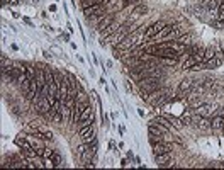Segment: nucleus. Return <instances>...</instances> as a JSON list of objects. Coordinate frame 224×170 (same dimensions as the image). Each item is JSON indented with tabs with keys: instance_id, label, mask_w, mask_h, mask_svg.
<instances>
[{
	"instance_id": "0eeeda50",
	"label": "nucleus",
	"mask_w": 224,
	"mask_h": 170,
	"mask_svg": "<svg viewBox=\"0 0 224 170\" xmlns=\"http://www.w3.org/2000/svg\"><path fill=\"white\" fill-rule=\"evenodd\" d=\"M211 128H212L214 131L224 129V126H222V118H221V116H216V118L211 121Z\"/></svg>"
},
{
	"instance_id": "9d476101",
	"label": "nucleus",
	"mask_w": 224,
	"mask_h": 170,
	"mask_svg": "<svg viewBox=\"0 0 224 170\" xmlns=\"http://www.w3.org/2000/svg\"><path fill=\"white\" fill-rule=\"evenodd\" d=\"M51 158L55 160V165L56 167H63V158H61V155H59L58 151H55V155H53Z\"/></svg>"
},
{
	"instance_id": "2eb2a0df",
	"label": "nucleus",
	"mask_w": 224,
	"mask_h": 170,
	"mask_svg": "<svg viewBox=\"0 0 224 170\" xmlns=\"http://www.w3.org/2000/svg\"><path fill=\"white\" fill-rule=\"evenodd\" d=\"M43 162H44V167H46V168H55V160L53 158H43Z\"/></svg>"
},
{
	"instance_id": "a211bd4d",
	"label": "nucleus",
	"mask_w": 224,
	"mask_h": 170,
	"mask_svg": "<svg viewBox=\"0 0 224 170\" xmlns=\"http://www.w3.org/2000/svg\"><path fill=\"white\" fill-rule=\"evenodd\" d=\"M51 51H55V53H58V55H61V53H63V51H61V49H59V48H58V46H53V48H51Z\"/></svg>"
},
{
	"instance_id": "dca6fc26",
	"label": "nucleus",
	"mask_w": 224,
	"mask_h": 170,
	"mask_svg": "<svg viewBox=\"0 0 224 170\" xmlns=\"http://www.w3.org/2000/svg\"><path fill=\"white\" fill-rule=\"evenodd\" d=\"M56 150H49V148H44L43 150V158H51L53 155H55Z\"/></svg>"
},
{
	"instance_id": "bb28decb",
	"label": "nucleus",
	"mask_w": 224,
	"mask_h": 170,
	"mask_svg": "<svg viewBox=\"0 0 224 170\" xmlns=\"http://www.w3.org/2000/svg\"><path fill=\"white\" fill-rule=\"evenodd\" d=\"M105 67H107V68H112V61H110V60H109V61H107V63H105Z\"/></svg>"
},
{
	"instance_id": "423d86ee",
	"label": "nucleus",
	"mask_w": 224,
	"mask_h": 170,
	"mask_svg": "<svg viewBox=\"0 0 224 170\" xmlns=\"http://www.w3.org/2000/svg\"><path fill=\"white\" fill-rule=\"evenodd\" d=\"M156 60H158V63L165 65V67H175V65H177V60L166 58V56H156Z\"/></svg>"
},
{
	"instance_id": "b1692460",
	"label": "nucleus",
	"mask_w": 224,
	"mask_h": 170,
	"mask_svg": "<svg viewBox=\"0 0 224 170\" xmlns=\"http://www.w3.org/2000/svg\"><path fill=\"white\" fill-rule=\"evenodd\" d=\"M98 83H100V85H104V83H105V78H104V77H100V80H98Z\"/></svg>"
},
{
	"instance_id": "6e6552de",
	"label": "nucleus",
	"mask_w": 224,
	"mask_h": 170,
	"mask_svg": "<svg viewBox=\"0 0 224 170\" xmlns=\"http://www.w3.org/2000/svg\"><path fill=\"white\" fill-rule=\"evenodd\" d=\"M211 111H214V109H212L211 106H201V107H197V114L202 116V118H207Z\"/></svg>"
},
{
	"instance_id": "cd10ccee",
	"label": "nucleus",
	"mask_w": 224,
	"mask_h": 170,
	"mask_svg": "<svg viewBox=\"0 0 224 170\" xmlns=\"http://www.w3.org/2000/svg\"><path fill=\"white\" fill-rule=\"evenodd\" d=\"M36 2H39V0H36Z\"/></svg>"
},
{
	"instance_id": "f03ea898",
	"label": "nucleus",
	"mask_w": 224,
	"mask_h": 170,
	"mask_svg": "<svg viewBox=\"0 0 224 170\" xmlns=\"http://www.w3.org/2000/svg\"><path fill=\"white\" fill-rule=\"evenodd\" d=\"M80 138H82V143H87V145H90L92 141H95V139H97V133H95V128H94V126L88 128V129H87L85 133H83V135L80 136Z\"/></svg>"
},
{
	"instance_id": "412c9836",
	"label": "nucleus",
	"mask_w": 224,
	"mask_h": 170,
	"mask_svg": "<svg viewBox=\"0 0 224 170\" xmlns=\"http://www.w3.org/2000/svg\"><path fill=\"white\" fill-rule=\"evenodd\" d=\"M63 39H65V41H70V34H66V32H63Z\"/></svg>"
},
{
	"instance_id": "f3484780",
	"label": "nucleus",
	"mask_w": 224,
	"mask_h": 170,
	"mask_svg": "<svg viewBox=\"0 0 224 170\" xmlns=\"http://www.w3.org/2000/svg\"><path fill=\"white\" fill-rule=\"evenodd\" d=\"M43 139H44V141H51V139H53V133H51V131H48V129H44L43 131Z\"/></svg>"
},
{
	"instance_id": "5701e85b",
	"label": "nucleus",
	"mask_w": 224,
	"mask_h": 170,
	"mask_svg": "<svg viewBox=\"0 0 224 170\" xmlns=\"http://www.w3.org/2000/svg\"><path fill=\"white\" fill-rule=\"evenodd\" d=\"M119 135H121V136L124 135V128H122V126H119Z\"/></svg>"
},
{
	"instance_id": "f257e3e1",
	"label": "nucleus",
	"mask_w": 224,
	"mask_h": 170,
	"mask_svg": "<svg viewBox=\"0 0 224 170\" xmlns=\"http://www.w3.org/2000/svg\"><path fill=\"white\" fill-rule=\"evenodd\" d=\"M166 24L165 22H161V20H158V22H153L151 26H148V29H146L144 32V41L146 39H151V38H155V36L158 34V32L161 31V29L165 27Z\"/></svg>"
},
{
	"instance_id": "20e7f679",
	"label": "nucleus",
	"mask_w": 224,
	"mask_h": 170,
	"mask_svg": "<svg viewBox=\"0 0 224 170\" xmlns=\"http://www.w3.org/2000/svg\"><path fill=\"white\" fill-rule=\"evenodd\" d=\"M170 157H172V151H166V153H161V155H155V162H156L158 165H165V163H168Z\"/></svg>"
},
{
	"instance_id": "393cba45",
	"label": "nucleus",
	"mask_w": 224,
	"mask_h": 170,
	"mask_svg": "<svg viewBox=\"0 0 224 170\" xmlns=\"http://www.w3.org/2000/svg\"><path fill=\"white\" fill-rule=\"evenodd\" d=\"M66 27H68V31H70V32H73V27H71V24H70V22L66 24Z\"/></svg>"
},
{
	"instance_id": "f8f14e48",
	"label": "nucleus",
	"mask_w": 224,
	"mask_h": 170,
	"mask_svg": "<svg viewBox=\"0 0 224 170\" xmlns=\"http://www.w3.org/2000/svg\"><path fill=\"white\" fill-rule=\"evenodd\" d=\"M146 12H148V7H146V5H138L136 10H134V17L141 16V14H146Z\"/></svg>"
},
{
	"instance_id": "ddd939ff",
	"label": "nucleus",
	"mask_w": 224,
	"mask_h": 170,
	"mask_svg": "<svg viewBox=\"0 0 224 170\" xmlns=\"http://www.w3.org/2000/svg\"><path fill=\"white\" fill-rule=\"evenodd\" d=\"M190 39H192V36H190V34H182L177 41H178V43H182V44H190Z\"/></svg>"
},
{
	"instance_id": "7ed1b4c3",
	"label": "nucleus",
	"mask_w": 224,
	"mask_h": 170,
	"mask_svg": "<svg viewBox=\"0 0 224 170\" xmlns=\"http://www.w3.org/2000/svg\"><path fill=\"white\" fill-rule=\"evenodd\" d=\"M112 22H114V14H107V16L97 24V32H100V31H104V29H107Z\"/></svg>"
},
{
	"instance_id": "6ab92c4d",
	"label": "nucleus",
	"mask_w": 224,
	"mask_h": 170,
	"mask_svg": "<svg viewBox=\"0 0 224 170\" xmlns=\"http://www.w3.org/2000/svg\"><path fill=\"white\" fill-rule=\"evenodd\" d=\"M43 55H44V58H49V60H51V53H49V51H43Z\"/></svg>"
},
{
	"instance_id": "9b49d317",
	"label": "nucleus",
	"mask_w": 224,
	"mask_h": 170,
	"mask_svg": "<svg viewBox=\"0 0 224 170\" xmlns=\"http://www.w3.org/2000/svg\"><path fill=\"white\" fill-rule=\"evenodd\" d=\"M199 128H202V129L211 128V121H209L207 118H201V119H199Z\"/></svg>"
},
{
	"instance_id": "4be33fe9",
	"label": "nucleus",
	"mask_w": 224,
	"mask_h": 170,
	"mask_svg": "<svg viewBox=\"0 0 224 170\" xmlns=\"http://www.w3.org/2000/svg\"><path fill=\"white\" fill-rule=\"evenodd\" d=\"M121 165H122V167H126V165H127V160H126V158H122V160H121Z\"/></svg>"
},
{
	"instance_id": "a878e982",
	"label": "nucleus",
	"mask_w": 224,
	"mask_h": 170,
	"mask_svg": "<svg viewBox=\"0 0 224 170\" xmlns=\"http://www.w3.org/2000/svg\"><path fill=\"white\" fill-rule=\"evenodd\" d=\"M49 10H51V12H55V10H56V5H55V4H53V5H49Z\"/></svg>"
},
{
	"instance_id": "39448f33",
	"label": "nucleus",
	"mask_w": 224,
	"mask_h": 170,
	"mask_svg": "<svg viewBox=\"0 0 224 170\" xmlns=\"http://www.w3.org/2000/svg\"><path fill=\"white\" fill-rule=\"evenodd\" d=\"M110 0H82L80 5L82 9H87V7H92V5H100V4H109Z\"/></svg>"
},
{
	"instance_id": "1a4fd4ad",
	"label": "nucleus",
	"mask_w": 224,
	"mask_h": 170,
	"mask_svg": "<svg viewBox=\"0 0 224 170\" xmlns=\"http://www.w3.org/2000/svg\"><path fill=\"white\" fill-rule=\"evenodd\" d=\"M216 56V48H205V53H204V61H209V60H212Z\"/></svg>"
},
{
	"instance_id": "4468645a",
	"label": "nucleus",
	"mask_w": 224,
	"mask_h": 170,
	"mask_svg": "<svg viewBox=\"0 0 224 170\" xmlns=\"http://www.w3.org/2000/svg\"><path fill=\"white\" fill-rule=\"evenodd\" d=\"M190 89H192V82L190 80H183L180 83V90H190Z\"/></svg>"
},
{
	"instance_id": "c85d7f7f",
	"label": "nucleus",
	"mask_w": 224,
	"mask_h": 170,
	"mask_svg": "<svg viewBox=\"0 0 224 170\" xmlns=\"http://www.w3.org/2000/svg\"><path fill=\"white\" fill-rule=\"evenodd\" d=\"M56 2H58V0H56Z\"/></svg>"
},
{
	"instance_id": "aec40b11",
	"label": "nucleus",
	"mask_w": 224,
	"mask_h": 170,
	"mask_svg": "<svg viewBox=\"0 0 224 170\" xmlns=\"http://www.w3.org/2000/svg\"><path fill=\"white\" fill-rule=\"evenodd\" d=\"M127 158H129V160H134V155H133V151H127Z\"/></svg>"
}]
</instances>
